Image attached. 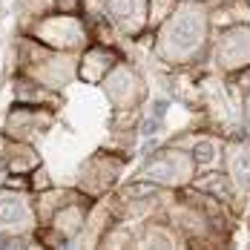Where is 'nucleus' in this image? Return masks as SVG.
Listing matches in <instances>:
<instances>
[{
	"instance_id": "obj_15",
	"label": "nucleus",
	"mask_w": 250,
	"mask_h": 250,
	"mask_svg": "<svg viewBox=\"0 0 250 250\" xmlns=\"http://www.w3.org/2000/svg\"><path fill=\"white\" fill-rule=\"evenodd\" d=\"M250 23V0H222L216 6H210V26L227 29V26Z\"/></svg>"
},
{
	"instance_id": "obj_21",
	"label": "nucleus",
	"mask_w": 250,
	"mask_h": 250,
	"mask_svg": "<svg viewBox=\"0 0 250 250\" xmlns=\"http://www.w3.org/2000/svg\"><path fill=\"white\" fill-rule=\"evenodd\" d=\"M227 86H230V92L239 101L245 98V95H250V66H245L236 75H227Z\"/></svg>"
},
{
	"instance_id": "obj_25",
	"label": "nucleus",
	"mask_w": 250,
	"mask_h": 250,
	"mask_svg": "<svg viewBox=\"0 0 250 250\" xmlns=\"http://www.w3.org/2000/svg\"><path fill=\"white\" fill-rule=\"evenodd\" d=\"M216 3H222V0H207V6H216Z\"/></svg>"
},
{
	"instance_id": "obj_6",
	"label": "nucleus",
	"mask_w": 250,
	"mask_h": 250,
	"mask_svg": "<svg viewBox=\"0 0 250 250\" xmlns=\"http://www.w3.org/2000/svg\"><path fill=\"white\" fill-rule=\"evenodd\" d=\"M101 83H104V92H106L109 104L115 106V112H132V109H138L141 101L147 98L144 78L138 75L135 66L121 63V61L106 72V78Z\"/></svg>"
},
{
	"instance_id": "obj_22",
	"label": "nucleus",
	"mask_w": 250,
	"mask_h": 250,
	"mask_svg": "<svg viewBox=\"0 0 250 250\" xmlns=\"http://www.w3.org/2000/svg\"><path fill=\"white\" fill-rule=\"evenodd\" d=\"M29 184H32L35 190H46V187H52V184H49V175H46V170H41V167H38V173H35V170L29 173Z\"/></svg>"
},
{
	"instance_id": "obj_11",
	"label": "nucleus",
	"mask_w": 250,
	"mask_h": 250,
	"mask_svg": "<svg viewBox=\"0 0 250 250\" xmlns=\"http://www.w3.org/2000/svg\"><path fill=\"white\" fill-rule=\"evenodd\" d=\"M193 187L201 190V193H207V196H213V199L225 201L227 207L239 216L242 210H245V204H239V190H236V184H233V178L227 170H204L201 175L193 178Z\"/></svg>"
},
{
	"instance_id": "obj_12",
	"label": "nucleus",
	"mask_w": 250,
	"mask_h": 250,
	"mask_svg": "<svg viewBox=\"0 0 250 250\" xmlns=\"http://www.w3.org/2000/svg\"><path fill=\"white\" fill-rule=\"evenodd\" d=\"M121 58H118V52L112 49V46H92V49H86L81 55V61H78V78L81 81H86V83H101L106 72L118 63Z\"/></svg>"
},
{
	"instance_id": "obj_5",
	"label": "nucleus",
	"mask_w": 250,
	"mask_h": 250,
	"mask_svg": "<svg viewBox=\"0 0 250 250\" xmlns=\"http://www.w3.org/2000/svg\"><path fill=\"white\" fill-rule=\"evenodd\" d=\"M32 38L46 43L52 49L69 52V49H81L89 35H86V26L78 18L75 12H58V15H46L41 18L38 23L32 26Z\"/></svg>"
},
{
	"instance_id": "obj_20",
	"label": "nucleus",
	"mask_w": 250,
	"mask_h": 250,
	"mask_svg": "<svg viewBox=\"0 0 250 250\" xmlns=\"http://www.w3.org/2000/svg\"><path fill=\"white\" fill-rule=\"evenodd\" d=\"M132 242V233L124 225H109L101 233V248H126Z\"/></svg>"
},
{
	"instance_id": "obj_9",
	"label": "nucleus",
	"mask_w": 250,
	"mask_h": 250,
	"mask_svg": "<svg viewBox=\"0 0 250 250\" xmlns=\"http://www.w3.org/2000/svg\"><path fill=\"white\" fill-rule=\"evenodd\" d=\"M104 12L109 15V23L126 38L147 35V0H98Z\"/></svg>"
},
{
	"instance_id": "obj_26",
	"label": "nucleus",
	"mask_w": 250,
	"mask_h": 250,
	"mask_svg": "<svg viewBox=\"0 0 250 250\" xmlns=\"http://www.w3.org/2000/svg\"><path fill=\"white\" fill-rule=\"evenodd\" d=\"M190 3H199V0H190ZM204 3H207V0H204Z\"/></svg>"
},
{
	"instance_id": "obj_7",
	"label": "nucleus",
	"mask_w": 250,
	"mask_h": 250,
	"mask_svg": "<svg viewBox=\"0 0 250 250\" xmlns=\"http://www.w3.org/2000/svg\"><path fill=\"white\" fill-rule=\"evenodd\" d=\"M124 170V158H115V155H109V152H98V155H92L83 167H81V181H78V187H81V193H86L89 199H98L104 196L112 184H115V178L121 175Z\"/></svg>"
},
{
	"instance_id": "obj_8",
	"label": "nucleus",
	"mask_w": 250,
	"mask_h": 250,
	"mask_svg": "<svg viewBox=\"0 0 250 250\" xmlns=\"http://www.w3.org/2000/svg\"><path fill=\"white\" fill-rule=\"evenodd\" d=\"M38 222L35 204L15 187H0V233H29Z\"/></svg>"
},
{
	"instance_id": "obj_24",
	"label": "nucleus",
	"mask_w": 250,
	"mask_h": 250,
	"mask_svg": "<svg viewBox=\"0 0 250 250\" xmlns=\"http://www.w3.org/2000/svg\"><path fill=\"white\" fill-rule=\"evenodd\" d=\"M167 106H170V101H167V98H158L155 104H152V118H155V121H164Z\"/></svg>"
},
{
	"instance_id": "obj_17",
	"label": "nucleus",
	"mask_w": 250,
	"mask_h": 250,
	"mask_svg": "<svg viewBox=\"0 0 250 250\" xmlns=\"http://www.w3.org/2000/svg\"><path fill=\"white\" fill-rule=\"evenodd\" d=\"M138 248H175V245H184L181 236L175 233L173 225H158V222H150L144 227V233L135 239Z\"/></svg>"
},
{
	"instance_id": "obj_23",
	"label": "nucleus",
	"mask_w": 250,
	"mask_h": 250,
	"mask_svg": "<svg viewBox=\"0 0 250 250\" xmlns=\"http://www.w3.org/2000/svg\"><path fill=\"white\" fill-rule=\"evenodd\" d=\"M242 129L248 132V138H250V95L242 98Z\"/></svg>"
},
{
	"instance_id": "obj_14",
	"label": "nucleus",
	"mask_w": 250,
	"mask_h": 250,
	"mask_svg": "<svg viewBox=\"0 0 250 250\" xmlns=\"http://www.w3.org/2000/svg\"><path fill=\"white\" fill-rule=\"evenodd\" d=\"M3 170L12 175H29L32 170H38L41 167V158H38V152L32 150L26 141H12V144H6L3 147Z\"/></svg>"
},
{
	"instance_id": "obj_2",
	"label": "nucleus",
	"mask_w": 250,
	"mask_h": 250,
	"mask_svg": "<svg viewBox=\"0 0 250 250\" xmlns=\"http://www.w3.org/2000/svg\"><path fill=\"white\" fill-rule=\"evenodd\" d=\"M196 175H199V164H196L193 152L178 144H170V147L152 150L147 155L138 178L158 184L161 190H181V187L193 184Z\"/></svg>"
},
{
	"instance_id": "obj_16",
	"label": "nucleus",
	"mask_w": 250,
	"mask_h": 250,
	"mask_svg": "<svg viewBox=\"0 0 250 250\" xmlns=\"http://www.w3.org/2000/svg\"><path fill=\"white\" fill-rule=\"evenodd\" d=\"M225 141H219L216 135H193V144H190V152L199 164V173L201 170H213L225 161Z\"/></svg>"
},
{
	"instance_id": "obj_1",
	"label": "nucleus",
	"mask_w": 250,
	"mask_h": 250,
	"mask_svg": "<svg viewBox=\"0 0 250 250\" xmlns=\"http://www.w3.org/2000/svg\"><path fill=\"white\" fill-rule=\"evenodd\" d=\"M210 38H213L210 6L204 0L199 3L178 0V6L152 32V52L161 63L173 69H190L207 58Z\"/></svg>"
},
{
	"instance_id": "obj_3",
	"label": "nucleus",
	"mask_w": 250,
	"mask_h": 250,
	"mask_svg": "<svg viewBox=\"0 0 250 250\" xmlns=\"http://www.w3.org/2000/svg\"><path fill=\"white\" fill-rule=\"evenodd\" d=\"M21 63H23L26 75L41 81L49 89H61V86H66V81L72 75H78V66L69 55L55 52L41 41H23L21 43Z\"/></svg>"
},
{
	"instance_id": "obj_18",
	"label": "nucleus",
	"mask_w": 250,
	"mask_h": 250,
	"mask_svg": "<svg viewBox=\"0 0 250 250\" xmlns=\"http://www.w3.org/2000/svg\"><path fill=\"white\" fill-rule=\"evenodd\" d=\"M83 193H72V190H55V187H46V190H41V199L35 201V213L41 216V219H52L55 216V210H61L63 204H69V201L81 199Z\"/></svg>"
},
{
	"instance_id": "obj_13",
	"label": "nucleus",
	"mask_w": 250,
	"mask_h": 250,
	"mask_svg": "<svg viewBox=\"0 0 250 250\" xmlns=\"http://www.w3.org/2000/svg\"><path fill=\"white\" fill-rule=\"evenodd\" d=\"M86 213H89V196L83 193L81 199L63 204L61 210H55V216H52L49 222H52V227H58V230L72 242L78 233L83 230V225H86Z\"/></svg>"
},
{
	"instance_id": "obj_10",
	"label": "nucleus",
	"mask_w": 250,
	"mask_h": 250,
	"mask_svg": "<svg viewBox=\"0 0 250 250\" xmlns=\"http://www.w3.org/2000/svg\"><path fill=\"white\" fill-rule=\"evenodd\" d=\"M49 124H52V112L49 109L35 106V104H18V106L9 112L3 132H6L9 138L29 141V138H35V135H41Z\"/></svg>"
},
{
	"instance_id": "obj_4",
	"label": "nucleus",
	"mask_w": 250,
	"mask_h": 250,
	"mask_svg": "<svg viewBox=\"0 0 250 250\" xmlns=\"http://www.w3.org/2000/svg\"><path fill=\"white\" fill-rule=\"evenodd\" d=\"M207 58L213 63V72H219L225 78L250 66V23L216 29V35L210 38Z\"/></svg>"
},
{
	"instance_id": "obj_19",
	"label": "nucleus",
	"mask_w": 250,
	"mask_h": 250,
	"mask_svg": "<svg viewBox=\"0 0 250 250\" xmlns=\"http://www.w3.org/2000/svg\"><path fill=\"white\" fill-rule=\"evenodd\" d=\"M178 6V0H147V32H155L161 21Z\"/></svg>"
}]
</instances>
